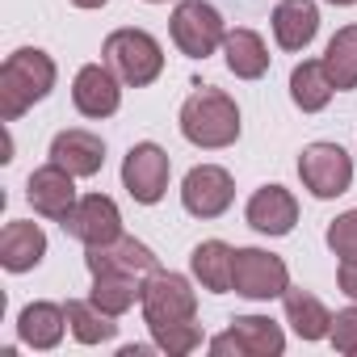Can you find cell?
<instances>
[{
  "mask_svg": "<svg viewBox=\"0 0 357 357\" xmlns=\"http://www.w3.org/2000/svg\"><path fill=\"white\" fill-rule=\"evenodd\" d=\"M55 89V59L38 47H22L0 68V118L17 122Z\"/></svg>",
  "mask_w": 357,
  "mask_h": 357,
  "instance_id": "cell-1",
  "label": "cell"
},
{
  "mask_svg": "<svg viewBox=\"0 0 357 357\" xmlns=\"http://www.w3.org/2000/svg\"><path fill=\"white\" fill-rule=\"evenodd\" d=\"M181 135L194 147H206V151L231 147L240 139V109H236V101L223 89L198 84L185 97V105H181Z\"/></svg>",
  "mask_w": 357,
  "mask_h": 357,
  "instance_id": "cell-2",
  "label": "cell"
},
{
  "mask_svg": "<svg viewBox=\"0 0 357 357\" xmlns=\"http://www.w3.org/2000/svg\"><path fill=\"white\" fill-rule=\"evenodd\" d=\"M101 55H105V63L114 68V76H118L122 84H135V89L151 84V80L164 72V51H160V43H155L147 30H135V26L114 30V34L105 38V47H101Z\"/></svg>",
  "mask_w": 357,
  "mask_h": 357,
  "instance_id": "cell-3",
  "label": "cell"
},
{
  "mask_svg": "<svg viewBox=\"0 0 357 357\" xmlns=\"http://www.w3.org/2000/svg\"><path fill=\"white\" fill-rule=\"evenodd\" d=\"M168 30H172L176 51L190 55V59L215 55L223 47V38H227V26H223L219 9L206 5V0H181V5L172 9V26Z\"/></svg>",
  "mask_w": 357,
  "mask_h": 357,
  "instance_id": "cell-4",
  "label": "cell"
},
{
  "mask_svg": "<svg viewBox=\"0 0 357 357\" xmlns=\"http://www.w3.org/2000/svg\"><path fill=\"white\" fill-rule=\"evenodd\" d=\"M231 290L244 298H282L290 290V269L282 257L265 252V248H236L231 257Z\"/></svg>",
  "mask_w": 357,
  "mask_h": 357,
  "instance_id": "cell-5",
  "label": "cell"
},
{
  "mask_svg": "<svg viewBox=\"0 0 357 357\" xmlns=\"http://www.w3.org/2000/svg\"><path fill=\"white\" fill-rule=\"evenodd\" d=\"M298 176L311 198H340L353 185V160L340 143H311L298 155Z\"/></svg>",
  "mask_w": 357,
  "mask_h": 357,
  "instance_id": "cell-6",
  "label": "cell"
},
{
  "mask_svg": "<svg viewBox=\"0 0 357 357\" xmlns=\"http://www.w3.org/2000/svg\"><path fill=\"white\" fill-rule=\"evenodd\" d=\"M168 172L172 160L160 143H135L122 160V185L139 206H155L168 194Z\"/></svg>",
  "mask_w": 357,
  "mask_h": 357,
  "instance_id": "cell-7",
  "label": "cell"
},
{
  "mask_svg": "<svg viewBox=\"0 0 357 357\" xmlns=\"http://www.w3.org/2000/svg\"><path fill=\"white\" fill-rule=\"evenodd\" d=\"M198 311V294L190 286V278L172 273V269H155L143 282V319L151 324H176V319H194Z\"/></svg>",
  "mask_w": 357,
  "mask_h": 357,
  "instance_id": "cell-8",
  "label": "cell"
},
{
  "mask_svg": "<svg viewBox=\"0 0 357 357\" xmlns=\"http://www.w3.org/2000/svg\"><path fill=\"white\" fill-rule=\"evenodd\" d=\"M282 349H286V336L265 315H240V319H231L227 332H219L211 340L215 357H231V353L236 357H278Z\"/></svg>",
  "mask_w": 357,
  "mask_h": 357,
  "instance_id": "cell-9",
  "label": "cell"
},
{
  "mask_svg": "<svg viewBox=\"0 0 357 357\" xmlns=\"http://www.w3.org/2000/svg\"><path fill=\"white\" fill-rule=\"evenodd\" d=\"M236 198V185H231V172L219 168V164H198L185 172L181 181V206L194 215V219H219Z\"/></svg>",
  "mask_w": 357,
  "mask_h": 357,
  "instance_id": "cell-10",
  "label": "cell"
},
{
  "mask_svg": "<svg viewBox=\"0 0 357 357\" xmlns=\"http://www.w3.org/2000/svg\"><path fill=\"white\" fill-rule=\"evenodd\" d=\"M63 231H68L72 240H80L84 248L118 240V236H122L118 202H114V198H105V194H84V198L72 206V215L63 219Z\"/></svg>",
  "mask_w": 357,
  "mask_h": 357,
  "instance_id": "cell-11",
  "label": "cell"
},
{
  "mask_svg": "<svg viewBox=\"0 0 357 357\" xmlns=\"http://www.w3.org/2000/svg\"><path fill=\"white\" fill-rule=\"evenodd\" d=\"M26 198H30V206L43 215V219H55V223H63L68 215H72V206L80 202L76 198V176L63 168V164H43V168H34L30 172V181H26Z\"/></svg>",
  "mask_w": 357,
  "mask_h": 357,
  "instance_id": "cell-12",
  "label": "cell"
},
{
  "mask_svg": "<svg viewBox=\"0 0 357 357\" xmlns=\"http://www.w3.org/2000/svg\"><path fill=\"white\" fill-rule=\"evenodd\" d=\"M72 101L84 118H109L118 114L122 105V89H118V76L109 63H84L76 72V84H72Z\"/></svg>",
  "mask_w": 357,
  "mask_h": 357,
  "instance_id": "cell-13",
  "label": "cell"
},
{
  "mask_svg": "<svg viewBox=\"0 0 357 357\" xmlns=\"http://www.w3.org/2000/svg\"><path fill=\"white\" fill-rule=\"evenodd\" d=\"M248 227L261 231V236H290L294 223H298V202L290 190L282 185H261L252 198H248V211H244Z\"/></svg>",
  "mask_w": 357,
  "mask_h": 357,
  "instance_id": "cell-14",
  "label": "cell"
},
{
  "mask_svg": "<svg viewBox=\"0 0 357 357\" xmlns=\"http://www.w3.org/2000/svg\"><path fill=\"white\" fill-rule=\"evenodd\" d=\"M51 160L63 164L72 176H97L101 164H105V139L93 135V130H80V126L59 130L51 139Z\"/></svg>",
  "mask_w": 357,
  "mask_h": 357,
  "instance_id": "cell-15",
  "label": "cell"
},
{
  "mask_svg": "<svg viewBox=\"0 0 357 357\" xmlns=\"http://www.w3.org/2000/svg\"><path fill=\"white\" fill-rule=\"evenodd\" d=\"M84 265H89V273H97V269H122V273H139L143 278V273L160 269V257L147 244H139L135 236H118L109 244H93L84 252Z\"/></svg>",
  "mask_w": 357,
  "mask_h": 357,
  "instance_id": "cell-16",
  "label": "cell"
},
{
  "mask_svg": "<svg viewBox=\"0 0 357 357\" xmlns=\"http://www.w3.org/2000/svg\"><path fill=\"white\" fill-rule=\"evenodd\" d=\"M315 34H319L315 0H282L273 9V38L282 51H307Z\"/></svg>",
  "mask_w": 357,
  "mask_h": 357,
  "instance_id": "cell-17",
  "label": "cell"
},
{
  "mask_svg": "<svg viewBox=\"0 0 357 357\" xmlns=\"http://www.w3.org/2000/svg\"><path fill=\"white\" fill-rule=\"evenodd\" d=\"M43 257H47V236H43L38 223L17 219V223H9L5 231H0V265H5L9 273H26Z\"/></svg>",
  "mask_w": 357,
  "mask_h": 357,
  "instance_id": "cell-18",
  "label": "cell"
},
{
  "mask_svg": "<svg viewBox=\"0 0 357 357\" xmlns=\"http://www.w3.org/2000/svg\"><path fill=\"white\" fill-rule=\"evenodd\" d=\"M223 55H227V68L240 76V80H261L269 72V51H265V38L257 30H227L223 38Z\"/></svg>",
  "mask_w": 357,
  "mask_h": 357,
  "instance_id": "cell-19",
  "label": "cell"
},
{
  "mask_svg": "<svg viewBox=\"0 0 357 357\" xmlns=\"http://www.w3.org/2000/svg\"><path fill=\"white\" fill-rule=\"evenodd\" d=\"M101 311L109 315H126L135 303H143V282L139 273H122V269H97L93 273V294H89Z\"/></svg>",
  "mask_w": 357,
  "mask_h": 357,
  "instance_id": "cell-20",
  "label": "cell"
},
{
  "mask_svg": "<svg viewBox=\"0 0 357 357\" xmlns=\"http://www.w3.org/2000/svg\"><path fill=\"white\" fill-rule=\"evenodd\" d=\"M63 328H68V311L55 303H30L17 315V336L30 349H55L63 340Z\"/></svg>",
  "mask_w": 357,
  "mask_h": 357,
  "instance_id": "cell-21",
  "label": "cell"
},
{
  "mask_svg": "<svg viewBox=\"0 0 357 357\" xmlns=\"http://www.w3.org/2000/svg\"><path fill=\"white\" fill-rule=\"evenodd\" d=\"M231 257H236V248L223 244V240H202L190 252V269L202 282V290H211V294H227L231 290Z\"/></svg>",
  "mask_w": 357,
  "mask_h": 357,
  "instance_id": "cell-22",
  "label": "cell"
},
{
  "mask_svg": "<svg viewBox=\"0 0 357 357\" xmlns=\"http://www.w3.org/2000/svg\"><path fill=\"white\" fill-rule=\"evenodd\" d=\"M282 303H286V324H290L303 340H324V336L332 332V311H328L315 294H307L303 286H290V290L282 294Z\"/></svg>",
  "mask_w": 357,
  "mask_h": 357,
  "instance_id": "cell-23",
  "label": "cell"
},
{
  "mask_svg": "<svg viewBox=\"0 0 357 357\" xmlns=\"http://www.w3.org/2000/svg\"><path fill=\"white\" fill-rule=\"evenodd\" d=\"M332 80L324 72V59H303L294 72H290V101L303 109V114H319L328 101H332Z\"/></svg>",
  "mask_w": 357,
  "mask_h": 357,
  "instance_id": "cell-24",
  "label": "cell"
},
{
  "mask_svg": "<svg viewBox=\"0 0 357 357\" xmlns=\"http://www.w3.org/2000/svg\"><path fill=\"white\" fill-rule=\"evenodd\" d=\"M324 72H328L336 93L357 89V26H344V30L332 34L328 51H324Z\"/></svg>",
  "mask_w": 357,
  "mask_h": 357,
  "instance_id": "cell-25",
  "label": "cell"
},
{
  "mask_svg": "<svg viewBox=\"0 0 357 357\" xmlns=\"http://www.w3.org/2000/svg\"><path fill=\"white\" fill-rule=\"evenodd\" d=\"M63 311H68V328H72V336L80 344H105V340L118 336V324H114L118 315L101 311L93 298H72Z\"/></svg>",
  "mask_w": 357,
  "mask_h": 357,
  "instance_id": "cell-26",
  "label": "cell"
},
{
  "mask_svg": "<svg viewBox=\"0 0 357 357\" xmlns=\"http://www.w3.org/2000/svg\"><path fill=\"white\" fill-rule=\"evenodd\" d=\"M151 340L155 349H164L168 357H185L202 344V328L194 319H176V324H151Z\"/></svg>",
  "mask_w": 357,
  "mask_h": 357,
  "instance_id": "cell-27",
  "label": "cell"
},
{
  "mask_svg": "<svg viewBox=\"0 0 357 357\" xmlns=\"http://www.w3.org/2000/svg\"><path fill=\"white\" fill-rule=\"evenodd\" d=\"M328 248L340 261H357V211H344L328 223Z\"/></svg>",
  "mask_w": 357,
  "mask_h": 357,
  "instance_id": "cell-28",
  "label": "cell"
},
{
  "mask_svg": "<svg viewBox=\"0 0 357 357\" xmlns=\"http://www.w3.org/2000/svg\"><path fill=\"white\" fill-rule=\"evenodd\" d=\"M328 340H332V349L344 353V357L357 353V307H344V311L332 315V332H328Z\"/></svg>",
  "mask_w": 357,
  "mask_h": 357,
  "instance_id": "cell-29",
  "label": "cell"
},
{
  "mask_svg": "<svg viewBox=\"0 0 357 357\" xmlns=\"http://www.w3.org/2000/svg\"><path fill=\"white\" fill-rule=\"evenodd\" d=\"M336 282H340V290H344L349 298H357V261H340Z\"/></svg>",
  "mask_w": 357,
  "mask_h": 357,
  "instance_id": "cell-30",
  "label": "cell"
},
{
  "mask_svg": "<svg viewBox=\"0 0 357 357\" xmlns=\"http://www.w3.org/2000/svg\"><path fill=\"white\" fill-rule=\"evenodd\" d=\"M72 5H76V9H105L109 0H72Z\"/></svg>",
  "mask_w": 357,
  "mask_h": 357,
  "instance_id": "cell-31",
  "label": "cell"
},
{
  "mask_svg": "<svg viewBox=\"0 0 357 357\" xmlns=\"http://www.w3.org/2000/svg\"><path fill=\"white\" fill-rule=\"evenodd\" d=\"M328 5H340L344 9V5H357V0H328Z\"/></svg>",
  "mask_w": 357,
  "mask_h": 357,
  "instance_id": "cell-32",
  "label": "cell"
},
{
  "mask_svg": "<svg viewBox=\"0 0 357 357\" xmlns=\"http://www.w3.org/2000/svg\"><path fill=\"white\" fill-rule=\"evenodd\" d=\"M147 5H168V0H147Z\"/></svg>",
  "mask_w": 357,
  "mask_h": 357,
  "instance_id": "cell-33",
  "label": "cell"
}]
</instances>
